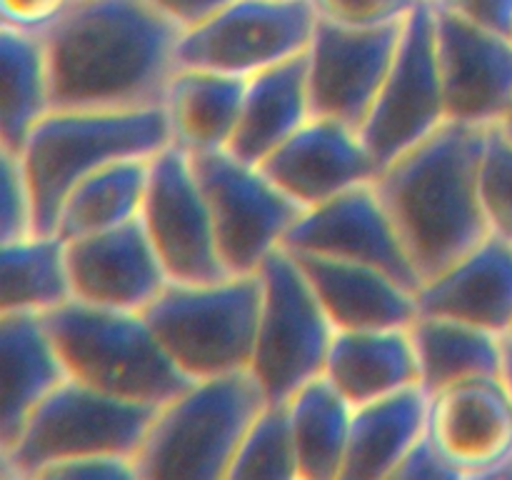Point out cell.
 <instances>
[{
  "instance_id": "6da1fadb",
  "label": "cell",
  "mask_w": 512,
  "mask_h": 480,
  "mask_svg": "<svg viewBox=\"0 0 512 480\" xmlns=\"http://www.w3.org/2000/svg\"><path fill=\"white\" fill-rule=\"evenodd\" d=\"M180 35L148 0H75L43 33L53 110L163 105Z\"/></svg>"
},
{
  "instance_id": "7a4b0ae2",
  "label": "cell",
  "mask_w": 512,
  "mask_h": 480,
  "mask_svg": "<svg viewBox=\"0 0 512 480\" xmlns=\"http://www.w3.org/2000/svg\"><path fill=\"white\" fill-rule=\"evenodd\" d=\"M485 128L445 123L375 178L423 283L490 235L478 193Z\"/></svg>"
},
{
  "instance_id": "3957f363",
  "label": "cell",
  "mask_w": 512,
  "mask_h": 480,
  "mask_svg": "<svg viewBox=\"0 0 512 480\" xmlns=\"http://www.w3.org/2000/svg\"><path fill=\"white\" fill-rule=\"evenodd\" d=\"M173 145L165 105L133 110H50L18 153L33 198L35 233H55L75 183L103 165L153 158Z\"/></svg>"
},
{
  "instance_id": "277c9868",
  "label": "cell",
  "mask_w": 512,
  "mask_h": 480,
  "mask_svg": "<svg viewBox=\"0 0 512 480\" xmlns=\"http://www.w3.org/2000/svg\"><path fill=\"white\" fill-rule=\"evenodd\" d=\"M265 403L250 370L193 380L155 413L135 453L138 480H225Z\"/></svg>"
},
{
  "instance_id": "5b68a950",
  "label": "cell",
  "mask_w": 512,
  "mask_h": 480,
  "mask_svg": "<svg viewBox=\"0 0 512 480\" xmlns=\"http://www.w3.org/2000/svg\"><path fill=\"white\" fill-rule=\"evenodd\" d=\"M43 320L68 378L100 393L160 408L193 383L170 360L143 313L73 298Z\"/></svg>"
},
{
  "instance_id": "8992f818",
  "label": "cell",
  "mask_w": 512,
  "mask_h": 480,
  "mask_svg": "<svg viewBox=\"0 0 512 480\" xmlns=\"http://www.w3.org/2000/svg\"><path fill=\"white\" fill-rule=\"evenodd\" d=\"M263 283L258 273L215 283L168 280L143 310L150 330L190 380L250 370Z\"/></svg>"
},
{
  "instance_id": "52a82bcc",
  "label": "cell",
  "mask_w": 512,
  "mask_h": 480,
  "mask_svg": "<svg viewBox=\"0 0 512 480\" xmlns=\"http://www.w3.org/2000/svg\"><path fill=\"white\" fill-rule=\"evenodd\" d=\"M158 408L113 398L75 378H65L25 420L0 475L30 480L40 468L83 455H130L143 445Z\"/></svg>"
},
{
  "instance_id": "ba28073f",
  "label": "cell",
  "mask_w": 512,
  "mask_h": 480,
  "mask_svg": "<svg viewBox=\"0 0 512 480\" xmlns=\"http://www.w3.org/2000/svg\"><path fill=\"white\" fill-rule=\"evenodd\" d=\"M258 275L263 298L250 373L268 403H288L325 373L335 328L290 250L270 253Z\"/></svg>"
},
{
  "instance_id": "9c48e42d",
  "label": "cell",
  "mask_w": 512,
  "mask_h": 480,
  "mask_svg": "<svg viewBox=\"0 0 512 480\" xmlns=\"http://www.w3.org/2000/svg\"><path fill=\"white\" fill-rule=\"evenodd\" d=\"M190 163L228 273H258L265 258L283 248L285 235L305 208L288 198L260 165L243 163L228 150L190 155Z\"/></svg>"
},
{
  "instance_id": "30bf717a",
  "label": "cell",
  "mask_w": 512,
  "mask_h": 480,
  "mask_svg": "<svg viewBox=\"0 0 512 480\" xmlns=\"http://www.w3.org/2000/svg\"><path fill=\"white\" fill-rule=\"evenodd\" d=\"M318 15L310 0H233L180 35L178 68L250 78L308 50Z\"/></svg>"
},
{
  "instance_id": "8fae6325",
  "label": "cell",
  "mask_w": 512,
  "mask_h": 480,
  "mask_svg": "<svg viewBox=\"0 0 512 480\" xmlns=\"http://www.w3.org/2000/svg\"><path fill=\"white\" fill-rule=\"evenodd\" d=\"M448 123L435 55V13L420 0L400 33L393 65L360 128L365 148L380 170Z\"/></svg>"
},
{
  "instance_id": "7c38bea8",
  "label": "cell",
  "mask_w": 512,
  "mask_h": 480,
  "mask_svg": "<svg viewBox=\"0 0 512 480\" xmlns=\"http://www.w3.org/2000/svg\"><path fill=\"white\" fill-rule=\"evenodd\" d=\"M140 223L175 283H215L228 278L203 188L185 150L168 145L150 158Z\"/></svg>"
},
{
  "instance_id": "4fadbf2b",
  "label": "cell",
  "mask_w": 512,
  "mask_h": 480,
  "mask_svg": "<svg viewBox=\"0 0 512 480\" xmlns=\"http://www.w3.org/2000/svg\"><path fill=\"white\" fill-rule=\"evenodd\" d=\"M283 248L290 253L370 265L393 275L398 283L415 293L423 285V278L415 270L403 238L375 188V180L328 203L303 210L285 235Z\"/></svg>"
},
{
  "instance_id": "5bb4252c",
  "label": "cell",
  "mask_w": 512,
  "mask_h": 480,
  "mask_svg": "<svg viewBox=\"0 0 512 480\" xmlns=\"http://www.w3.org/2000/svg\"><path fill=\"white\" fill-rule=\"evenodd\" d=\"M425 433L460 478H512V398L500 375L430 393Z\"/></svg>"
},
{
  "instance_id": "9a60e30c",
  "label": "cell",
  "mask_w": 512,
  "mask_h": 480,
  "mask_svg": "<svg viewBox=\"0 0 512 480\" xmlns=\"http://www.w3.org/2000/svg\"><path fill=\"white\" fill-rule=\"evenodd\" d=\"M405 20L375 30H348L318 20L305 50L313 115L360 133L393 65Z\"/></svg>"
},
{
  "instance_id": "2e32d148",
  "label": "cell",
  "mask_w": 512,
  "mask_h": 480,
  "mask_svg": "<svg viewBox=\"0 0 512 480\" xmlns=\"http://www.w3.org/2000/svg\"><path fill=\"white\" fill-rule=\"evenodd\" d=\"M435 13V55L448 123L490 128L512 105V40Z\"/></svg>"
},
{
  "instance_id": "e0dca14e",
  "label": "cell",
  "mask_w": 512,
  "mask_h": 480,
  "mask_svg": "<svg viewBox=\"0 0 512 480\" xmlns=\"http://www.w3.org/2000/svg\"><path fill=\"white\" fill-rule=\"evenodd\" d=\"M260 170L305 210L378 178L358 130L320 115L268 155Z\"/></svg>"
},
{
  "instance_id": "ac0fdd59",
  "label": "cell",
  "mask_w": 512,
  "mask_h": 480,
  "mask_svg": "<svg viewBox=\"0 0 512 480\" xmlns=\"http://www.w3.org/2000/svg\"><path fill=\"white\" fill-rule=\"evenodd\" d=\"M65 258L73 298L98 308L143 313L168 285V273L140 218L70 240Z\"/></svg>"
},
{
  "instance_id": "d6986e66",
  "label": "cell",
  "mask_w": 512,
  "mask_h": 480,
  "mask_svg": "<svg viewBox=\"0 0 512 480\" xmlns=\"http://www.w3.org/2000/svg\"><path fill=\"white\" fill-rule=\"evenodd\" d=\"M415 295L423 315L463 320L498 335L512 333V240L490 233L425 280Z\"/></svg>"
},
{
  "instance_id": "ffe728a7",
  "label": "cell",
  "mask_w": 512,
  "mask_h": 480,
  "mask_svg": "<svg viewBox=\"0 0 512 480\" xmlns=\"http://www.w3.org/2000/svg\"><path fill=\"white\" fill-rule=\"evenodd\" d=\"M293 255L335 333L410 328L420 315L415 290L405 288L383 270L320 255Z\"/></svg>"
},
{
  "instance_id": "44dd1931",
  "label": "cell",
  "mask_w": 512,
  "mask_h": 480,
  "mask_svg": "<svg viewBox=\"0 0 512 480\" xmlns=\"http://www.w3.org/2000/svg\"><path fill=\"white\" fill-rule=\"evenodd\" d=\"M65 378L68 370L43 315L0 313V453Z\"/></svg>"
},
{
  "instance_id": "7402d4cb",
  "label": "cell",
  "mask_w": 512,
  "mask_h": 480,
  "mask_svg": "<svg viewBox=\"0 0 512 480\" xmlns=\"http://www.w3.org/2000/svg\"><path fill=\"white\" fill-rule=\"evenodd\" d=\"M310 118L313 110L308 95V60L303 53L250 75L238 125L225 150L243 163L260 165Z\"/></svg>"
},
{
  "instance_id": "603a6c76",
  "label": "cell",
  "mask_w": 512,
  "mask_h": 480,
  "mask_svg": "<svg viewBox=\"0 0 512 480\" xmlns=\"http://www.w3.org/2000/svg\"><path fill=\"white\" fill-rule=\"evenodd\" d=\"M323 375L353 408L415 388L420 370L410 328L340 330Z\"/></svg>"
},
{
  "instance_id": "cb8c5ba5",
  "label": "cell",
  "mask_w": 512,
  "mask_h": 480,
  "mask_svg": "<svg viewBox=\"0 0 512 480\" xmlns=\"http://www.w3.org/2000/svg\"><path fill=\"white\" fill-rule=\"evenodd\" d=\"M428 428V393L420 385L353 408L340 480H393Z\"/></svg>"
},
{
  "instance_id": "d4e9b609",
  "label": "cell",
  "mask_w": 512,
  "mask_h": 480,
  "mask_svg": "<svg viewBox=\"0 0 512 480\" xmlns=\"http://www.w3.org/2000/svg\"><path fill=\"white\" fill-rule=\"evenodd\" d=\"M245 83L248 78L213 70H175L163 100L173 145L188 155L228 148L238 125Z\"/></svg>"
},
{
  "instance_id": "484cf974",
  "label": "cell",
  "mask_w": 512,
  "mask_h": 480,
  "mask_svg": "<svg viewBox=\"0 0 512 480\" xmlns=\"http://www.w3.org/2000/svg\"><path fill=\"white\" fill-rule=\"evenodd\" d=\"M410 338L418 355L420 388L428 395L503 370V335L478 325L420 313L410 325Z\"/></svg>"
},
{
  "instance_id": "4316f807",
  "label": "cell",
  "mask_w": 512,
  "mask_h": 480,
  "mask_svg": "<svg viewBox=\"0 0 512 480\" xmlns=\"http://www.w3.org/2000/svg\"><path fill=\"white\" fill-rule=\"evenodd\" d=\"M148 178L150 158H125L103 165L65 195L55 220V235L70 243L138 220Z\"/></svg>"
},
{
  "instance_id": "83f0119b",
  "label": "cell",
  "mask_w": 512,
  "mask_h": 480,
  "mask_svg": "<svg viewBox=\"0 0 512 480\" xmlns=\"http://www.w3.org/2000/svg\"><path fill=\"white\" fill-rule=\"evenodd\" d=\"M0 150L18 155L53 110L43 35L0 28Z\"/></svg>"
},
{
  "instance_id": "f1b7e54d",
  "label": "cell",
  "mask_w": 512,
  "mask_h": 480,
  "mask_svg": "<svg viewBox=\"0 0 512 480\" xmlns=\"http://www.w3.org/2000/svg\"><path fill=\"white\" fill-rule=\"evenodd\" d=\"M300 480H340L348 455L353 405L325 375L288 400Z\"/></svg>"
},
{
  "instance_id": "f546056e",
  "label": "cell",
  "mask_w": 512,
  "mask_h": 480,
  "mask_svg": "<svg viewBox=\"0 0 512 480\" xmlns=\"http://www.w3.org/2000/svg\"><path fill=\"white\" fill-rule=\"evenodd\" d=\"M0 248V313L45 315L73 300L63 238L33 233Z\"/></svg>"
},
{
  "instance_id": "4dcf8cb0",
  "label": "cell",
  "mask_w": 512,
  "mask_h": 480,
  "mask_svg": "<svg viewBox=\"0 0 512 480\" xmlns=\"http://www.w3.org/2000/svg\"><path fill=\"white\" fill-rule=\"evenodd\" d=\"M298 478L293 428H290L288 403H265L258 418L250 423L248 433L240 440L233 463L225 480Z\"/></svg>"
},
{
  "instance_id": "1f68e13d",
  "label": "cell",
  "mask_w": 512,
  "mask_h": 480,
  "mask_svg": "<svg viewBox=\"0 0 512 480\" xmlns=\"http://www.w3.org/2000/svg\"><path fill=\"white\" fill-rule=\"evenodd\" d=\"M478 193L490 233L512 240V138L500 125L485 128Z\"/></svg>"
},
{
  "instance_id": "d6a6232c",
  "label": "cell",
  "mask_w": 512,
  "mask_h": 480,
  "mask_svg": "<svg viewBox=\"0 0 512 480\" xmlns=\"http://www.w3.org/2000/svg\"><path fill=\"white\" fill-rule=\"evenodd\" d=\"M420 0H310L318 20L348 30H375L398 25Z\"/></svg>"
},
{
  "instance_id": "836d02e7",
  "label": "cell",
  "mask_w": 512,
  "mask_h": 480,
  "mask_svg": "<svg viewBox=\"0 0 512 480\" xmlns=\"http://www.w3.org/2000/svg\"><path fill=\"white\" fill-rule=\"evenodd\" d=\"M0 200V243L33 235L35 215L28 180L20 158L8 150H0Z\"/></svg>"
},
{
  "instance_id": "e575fe53",
  "label": "cell",
  "mask_w": 512,
  "mask_h": 480,
  "mask_svg": "<svg viewBox=\"0 0 512 480\" xmlns=\"http://www.w3.org/2000/svg\"><path fill=\"white\" fill-rule=\"evenodd\" d=\"M138 480L135 458L130 455H83L40 468L30 480Z\"/></svg>"
},
{
  "instance_id": "d590c367",
  "label": "cell",
  "mask_w": 512,
  "mask_h": 480,
  "mask_svg": "<svg viewBox=\"0 0 512 480\" xmlns=\"http://www.w3.org/2000/svg\"><path fill=\"white\" fill-rule=\"evenodd\" d=\"M75 0H0L5 28L43 35L70 10Z\"/></svg>"
},
{
  "instance_id": "8d00e7d4",
  "label": "cell",
  "mask_w": 512,
  "mask_h": 480,
  "mask_svg": "<svg viewBox=\"0 0 512 480\" xmlns=\"http://www.w3.org/2000/svg\"><path fill=\"white\" fill-rule=\"evenodd\" d=\"M438 10L512 40V0H430Z\"/></svg>"
},
{
  "instance_id": "74e56055",
  "label": "cell",
  "mask_w": 512,
  "mask_h": 480,
  "mask_svg": "<svg viewBox=\"0 0 512 480\" xmlns=\"http://www.w3.org/2000/svg\"><path fill=\"white\" fill-rule=\"evenodd\" d=\"M393 480H460V475L445 463L443 455L435 450L428 433L410 448L403 463L395 470Z\"/></svg>"
},
{
  "instance_id": "f35d334b",
  "label": "cell",
  "mask_w": 512,
  "mask_h": 480,
  "mask_svg": "<svg viewBox=\"0 0 512 480\" xmlns=\"http://www.w3.org/2000/svg\"><path fill=\"white\" fill-rule=\"evenodd\" d=\"M165 20L175 25L180 33L198 28L205 20L213 18L215 13L230 5L233 0H148Z\"/></svg>"
},
{
  "instance_id": "ab89813d",
  "label": "cell",
  "mask_w": 512,
  "mask_h": 480,
  "mask_svg": "<svg viewBox=\"0 0 512 480\" xmlns=\"http://www.w3.org/2000/svg\"><path fill=\"white\" fill-rule=\"evenodd\" d=\"M500 378H503L512 398V333L503 335V370H500Z\"/></svg>"
},
{
  "instance_id": "60d3db41",
  "label": "cell",
  "mask_w": 512,
  "mask_h": 480,
  "mask_svg": "<svg viewBox=\"0 0 512 480\" xmlns=\"http://www.w3.org/2000/svg\"><path fill=\"white\" fill-rule=\"evenodd\" d=\"M500 128H503V130H505V133H508V135H510V138H512V105H510L508 115H505V118H503V123H500Z\"/></svg>"
}]
</instances>
